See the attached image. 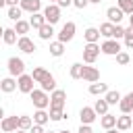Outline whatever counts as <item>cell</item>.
Wrapping results in <instances>:
<instances>
[{
    "label": "cell",
    "instance_id": "cell-1",
    "mask_svg": "<svg viewBox=\"0 0 133 133\" xmlns=\"http://www.w3.org/2000/svg\"><path fill=\"white\" fill-rule=\"evenodd\" d=\"M29 98H31V102H33V106H35L37 110H46V108L50 106V96H48L44 89H33V91L29 94Z\"/></svg>",
    "mask_w": 133,
    "mask_h": 133
},
{
    "label": "cell",
    "instance_id": "cell-2",
    "mask_svg": "<svg viewBox=\"0 0 133 133\" xmlns=\"http://www.w3.org/2000/svg\"><path fill=\"white\" fill-rule=\"evenodd\" d=\"M100 44H85L83 46V62L85 64H94L100 56Z\"/></svg>",
    "mask_w": 133,
    "mask_h": 133
},
{
    "label": "cell",
    "instance_id": "cell-3",
    "mask_svg": "<svg viewBox=\"0 0 133 133\" xmlns=\"http://www.w3.org/2000/svg\"><path fill=\"white\" fill-rule=\"evenodd\" d=\"M8 73H10V77H21V75L25 73V62H23V58L10 56V58H8Z\"/></svg>",
    "mask_w": 133,
    "mask_h": 133
},
{
    "label": "cell",
    "instance_id": "cell-4",
    "mask_svg": "<svg viewBox=\"0 0 133 133\" xmlns=\"http://www.w3.org/2000/svg\"><path fill=\"white\" fill-rule=\"evenodd\" d=\"M75 31H77V25H75L73 21H66V23L62 25V29H60V33H58V42H62V44H66V42H71V39L75 37Z\"/></svg>",
    "mask_w": 133,
    "mask_h": 133
},
{
    "label": "cell",
    "instance_id": "cell-5",
    "mask_svg": "<svg viewBox=\"0 0 133 133\" xmlns=\"http://www.w3.org/2000/svg\"><path fill=\"white\" fill-rule=\"evenodd\" d=\"M44 17H46V23H48V25L58 23V21H60V8H58V4H48V6L44 8Z\"/></svg>",
    "mask_w": 133,
    "mask_h": 133
},
{
    "label": "cell",
    "instance_id": "cell-6",
    "mask_svg": "<svg viewBox=\"0 0 133 133\" xmlns=\"http://www.w3.org/2000/svg\"><path fill=\"white\" fill-rule=\"evenodd\" d=\"M33 83H35V81H33V77L23 73V75L17 79V89H19V91H23V94H31V91L35 89V87H33Z\"/></svg>",
    "mask_w": 133,
    "mask_h": 133
},
{
    "label": "cell",
    "instance_id": "cell-7",
    "mask_svg": "<svg viewBox=\"0 0 133 133\" xmlns=\"http://www.w3.org/2000/svg\"><path fill=\"white\" fill-rule=\"evenodd\" d=\"M100 50H102V54H106V56H116V54L121 52V44H118L116 39H106V42L100 46Z\"/></svg>",
    "mask_w": 133,
    "mask_h": 133
},
{
    "label": "cell",
    "instance_id": "cell-8",
    "mask_svg": "<svg viewBox=\"0 0 133 133\" xmlns=\"http://www.w3.org/2000/svg\"><path fill=\"white\" fill-rule=\"evenodd\" d=\"M64 100H66V91H64V89H54L52 96H50V106L64 110Z\"/></svg>",
    "mask_w": 133,
    "mask_h": 133
},
{
    "label": "cell",
    "instance_id": "cell-9",
    "mask_svg": "<svg viewBox=\"0 0 133 133\" xmlns=\"http://www.w3.org/2000/svg\"><path fill=\"white\" fill-rule=\"evenodd\" d=\"M0 129L2 133H15L19 129V116H4L0 123Z\"/></svg>",
    "mask_w": 133,
    "mask_h": 133
},
{
    "label": "cell",
    "instance_id": "cell-10",
    "mask_svg": "<svg viewBox=\"0 0 133 133\" xmlns=\"http://www.w3.org/2000/svg\"><path fill=\"white\" fill-rule=\"evenodd\" d=\"M79 118H81V125H91L98 118V114H96L94 106H83L81 112H79Z\"/></svg>",
    "mask_w": 133,
    "mask_h": 133
},
{
    "label": "cell",
    "instance_id": "cell-11",
    "mask_svg": "<svg viewBox=\"0 0 133 133\" xmlns=\"http://www.w3.org/2000/svg\"><path fill=\"white\" fill-rule=\"evenodd\" d=\"M17 48H19L23 54H33V52H35V44H33V39H31V37H27V35L19 37Z\"/></svg>",
    "mask_w": 133,
    "mask_h": 133
},
{
    "label": "cell",
    "instance_id": "cell-12",
    "mask_svg": "<svg viewBox=\"0 0 133 133\" xmlns=\"http://www.w3.org/2000/svg\"><path fill=\"white\" fill-rule=\"evenodd\" d=\"M106 17H108V23H112V25H121L125 12H123L118 6H110V8L106 10Z\"/></svg>",
    "mask_w": 133,
    "mask_h": 133
},
{
    "label": "cell",
    "instance_id": "cell-13",
    "mask_svg": "<svg viewBox=\"0 0 133 133\" xmlns=\"http://www.w3.org/2000/svg\"><path fill=\"white\" fill-rule=\"evenodd\" d=\"M83 81H87V83H96V81H100V71L96 69V66H83Z\"/></svg>",
    "mask_w": 133,
    "mask_h": 133
},
{
    "label": "cell",
    "instance_id": "cell-14",
    "mask_svg": "<svg viewBox=\"0 0 133 133\" xmlns=\"http://www.w3.org/2000/svg\"><path fill=\"white\" fill-rule=\"evenodd\" d=\"M118 108H121V112H123V114H129V112H133V91H129L127 96H123V98H121V102H118Z\"/></svg>",
    "mask_w": 133,
    "mask_h": 133
},
{
    "label": "cell",
    "instance_id": "cell-15",
    "mask_svg": "<svg viewBox=\"0 0 133 133\" xmlns=\"http://www.w3.org/2000/svg\"><path fill=\"white\" fill-rule=\"evenodd\" d=\"M19 6L23 8V10H27V12H39V8H42V0H21L19 2Z\"/></svg>",
    "mask_w": 133,
    "mask_h": 133
},
{
    "label": "cell",
    "instance_id": "cell-16",
    "mask_svg": "<svg viewBox=\"0 0 133 133\" xmlns=\"http://www.w3.org/2000/svg\"><path fill=\"white\" fill-rule=\"evenodd\" d=\"M131 125H133V116H129V114L116 116V129H118V131H129Z\"/></svg>",
    "mask_w": 133,
    "mask_h": 133
},
{
    "label": "cell",
    "instance_id": "cell-17",
    "mask_svg": "<svg viewBox=\"0 0 133 133\" xmlns=\"http://www.w3.org/2000/svg\"><path fill=\"white\" fill-rule=\"evenodd\" d=\"M83 37H85L87 44H98V39H100V29H96V27H87L85 33H83Z\"/></svg>",
    "mask_w": 133,
    "mask_h": 133
},
{
    "label": "cell",
    "instance_id": "cell-18",
    "mask_svg": "<svg viewBox=\"0 0 133 133\" xmlns=\"http://www.w3.org/2000/svg\"><path fill=\"white\" fill-rule=\"evenodd\" d=\"M29 25H31L33 29L44 27V25H46V17H44V12H33V15H31V19H29Z\"/></svg>",
    "mask_w": 133,
    "mask_h": 133
},
{
    "label": "cell",
    "instance_id": "cell-19",
    "mask_svg": "<svg viewBox=\"0 0 133 133\" xmlns=\"http://www.w3.org/2000/svg\"><path fill=\"white\" fill-rule=\"evenodd\" d=\"M2 39H4L6 46H12V44L19 42V39H17V31H15L12 27H4V35H2Z\"/></svg>",
    "mask_w": 133,
    "mask_h": 133
},
{
    "label": "cell",
    "instance_id": "cell-20",
    "mask_svg": "<svg viewBox=\"0 0 133 133\" xmlns=\"http://www.w3.org/2000/svg\"><path fill=\"white\" fill-rule=\"evenodd\" d=\"M0 89H2L4 94H10V91H15V89H17V81H15L12 77H6V79H2V81H0Z\"/></svg>",
    "mask_w": 133,
    "mask_h": 133
},
{
    "label": "cell",
    "instance_id": "cell-21",
    "mask_svg": "<svg viewBox=\"0 0 133 133\" xmlns=\"http://www.w3.org/2000/svg\"><path fill=\"white\" fill-rule=\"evenodd\" d=\"M106 91H108V85L106 83H98V81L96 83H89V94L91 96H102V94L106 96Z\"/></svg>",
    "mask_w": 133,
    "mask_h": 133
},
{
    "label": "cell",
    "instance_id": "cell-22",
    "mask_svg": "<svg viewBox=\"0 0 133 133\" xmlns=\"http://www.w3.org/2000/svg\"><path fill=\"white\" fill-rule=\"evenodd\" d=\"M100 125H102L106 131H108V129H114V127H116V116L108 112V114H104V116L100 118Z\"/></svg>",
    "mask_w": 133,
    "mask_h": 133
},
{
    "label": "cell",
    "instance_id": "cell-23",
    "mask_svg": "<svg viewBox=\"0 0 133 133\" xmlns=\"http://www.w3.org/2000/svg\"><path fill=\"white\" fill-rule=\"evenodd\" d=\"M121 98H123V96H121L116 89H108V91H106V96H104V100L108 102V106H114V104H118V102H121Z\"/></svg>",
    "mask_w": 133,
    "mask_h": 133
},
{
    "label": "cell",
    "instance_id": "cell-24",
    "mask_svg": "<svg viewBox=\"0 0 133 133\" xmlns=\"http://www.w3.org/2000/svg\"><path fill=\"white\" fill-rule=\"evenodd\" d=\"M50 121V114L46 112V110H35V114H33V125H46Z\"/></svg>",
    "mask_w": 133,
    "mask_h": 133
},
{
    "label": "cell",
    "instance_id": "cell-25",
    "mask_svg": "<svg viewBox=\"0 0 133 133\" xmlns=\"http://www.w3.org/2000/svg\"><path fill=\"white\" fill-rule=\"evenodd\" d=\"M48 75H50V73H48L44 66H35V69H33V73H31V77H33V81H35V83H42Z\"/></svg>",
    "mask_w": 133,
    "mask_h": 133
},
{
    "label": "cell",
    "instance_id": "cell-26",
    "mask_svg": "<svg viewBox=\"0 0 133 133\" xmlns=\"http://www.w3.org/2000/svg\"><path fill=\"white\" fill-rule=\"evenodd\" d=\"M39 85H42V89H44L46 94H48V91H54V89H56V79H54L52 75H48V77H46Z\"/></svg>",
    "mask_w": 133,
    "mask_h": 133
},
{
    "label": "cell",
    "instance_id": "cell-27",
    "mask_svg": "<svg viewBox=\"0 0 133 133\" xmlns=\"http://www.w3.org/2000/svg\"><path fill=\"white\" fill-rule=\"evenodd\" d=\"M94 110H96V114H100V116H104V114H108V102L102 98V100H96V104H94Z\"/></svg>",
    "mask_w": 133,
    "mask_h": 133
},
{
    "label": "cell",
    "instance_id": "cell-28",
    "mask_svg": "<svg viewBox=\"0 0 133 133\" xmlns=\"http://www.w3.org/2000/svg\"><path fill=\"white\" fill-rule=\"evenodd\" d=\"M31 127H33V118L27 116V114H21V116H19V129H21V131H29Z\"/></svg>",
    "mask_w": 133,
    "mask_h": 133
},
{
    "label": "cell",
    "instance_id": "cell-29",
    "mask_svg": "<svg viewBox=\"0 0 133 133\" xmlns=\"http://www.w3.org/2000/svg\"><path fill=\"white\" fill-rule=\"evenodd\" d=\"M12 29H15V31H17V33L23 37V35H25V33L31 29V25H29V21H23V19H21V21H17V25H15Z\"/></svg>",
    "mask_w": 133,
    "mask_h": 133
},
{
    "label": "cell",
    "instance_id": "cell-30",
    "mask_svg": "<svg viewBox=\"0 0 133 133\" xmlns=\"http://www.w3.org/2000/svg\"><path fill=\"white\" fill-rule=\"evenodd\" d=\"M100 35L112 39V35H114V25H112V23H102V25H100Z\"/></svg>",
    "mask_w": 133,
    "mask_h": 133
},
{
    "label": "cell",
    "instance_id": "cell-31",
    "mask_svg": "<svg viewBox=\"0 0 133 133\" xmlns=\"http://www.w3.org/2000/svg\"><path fill=\"white\" fill-rule=\"evenodd\" d=\"M50 54H52V56H62V54H64V44L58 42V39L52 42V44H50Z\"/></svg>",
    "mask_w": 133,
    "mask_h": 133
},
{
    "label": "cell",
    "instance_id": "cell-32",
    "mask_svg": "<svg viewBox=\"0 0 133 133\" xmlns=\"http://www.w3.org/2000/svg\"><path fill=\"white\" fill-rule=\"evenodd\" d=\"M21 15H23V8L21 6H8V19L10 21H21Z\"/></svg>",
    "mask_w": 133,
    "mask_h": 133
},
{
    "label": "cell",
    "instance_id": "cell-33",
    "mask_svg": "<svg viewBox=\"0 0 133 133\" xmlns=\"http://www.w3.org/2000/svg\"><path fill=\"white\" fill-rule=\"evenodd\" d=\"M37 31H39V37H42V39H50V37L54 35V25H48V23H46V25L39 27Z\"/></svg>",
    "mask_w": 133,
    "mask_h": 133
},
{
    "label": "cell",
    "instance_id": "cell-34",
    "mask_svg": "<svg viewBox=\"0 0 133 133\" xmlns=\"http://www.w3.org/2000/svg\"><path fill=\"white\" fill-rule=\"evenodd\" d=\"M71 77L73 79H83V64L81 62H75V64H71Z\"/></svg>",
    "mask_w": 133,
    "mask_h": 133
},
{
    "label": "cell",
    "instance_id": "cell-35",
    "mask_svg": "<svg viewBox=\"0 0 133 133\" xmlns=\"http://www.w3.org/2000/svg\"><path fill=\"white\" fill-rule=\"evenodd\" d=\"M116 2H118V8L125 15H133V0H116Z\"/></svg>",
    "mask_w": 133,
    "mask_h": 133
},
{
    "label": "cell",
    "instance_id": "cell-36",
    "mask_svg": "<svg viewBox=\"0 0 133 133\" xmlns=\"http://www.w3.org/2000/svg\"><path fill=\"white\" fill-rule=\"evenodd\" d=\"M48 114H50V121H62V118L66 116L62 108H52V106H50V112H48Z\"/></svg>",
    "mask_w": 133,
    "mask_h": 133
},
{
    "label": "cell",
    "instance_id": "cell-37",
    "mask_svg": "<svg viewBox=\"0 0 133 133\" xmlns=\"http://www.w3.org/2000/svg\"><path fill=\"white\" fill-rule=\"evenodd\" d=\"M123 39H125V46H127L129 50H133V27H131V25L125 29V37H123Z\"/></svg>",
    "mask_w": 133,
    "mask_h": 133
},
{
    "label": "cell",
    "instance_id": "cell-38",
    "mask_svg": "<svg viewBox=\"0 0 133 133\" xmlns=\"http://www.w3.org/2000/svg\"><path fill=\"white\" fill-rule=\"evenodd\" d=\"M129 60H131V56H129L127 52L121 50V52L116 54V62H118V64H129Z\"/></svg>",
    "mask_w": 133,
    "mask_h": 133
},
{
    "label": "cell",
    "instance_id": "cell-39",
    "mask_svg": "<svg viewBox=\"0 0 133 133\" xmlns=\"http://www.w3.org/2000/svg\"><path fill=\"white\" fill-rule=\"evenodd\" d=\"M118 37H125V27L114 25V35H112V39H118Z\"/></svg>",
    "mask_w": 133,
    "mask_h": 133
},
{
    "label": "cell",
    "instance_id": "cell-40",
    "mask_svg": "<svg viewBox=\"0 0 133 133\" xmlns=\"http://www.w3.org/2000/svg\"><path fill=\"white\" fill-rule=\"evenodd\" d=\"M89 4V0H73V6L75 8H85Z\"/></svg>",
    "mask_w": 133,
    "mask_h": 133
},
{
    "label": "cell",
    "instance_id": "cell-41",
    "mask_svg": "<svg viewBox=\"0 0 133 133\" xmlns=\"http://www.w3.org/2000/svg\"><path fill=\"white\" fill-rule=\"evenodd\" d=\"M56 4H58V8H66V6H71V4H73V0H58Z\"/></svg>",
    "mask_w": 133,
    "mask_h": 133
},
{
    "label": "cell",
    "instance_id": "cell-42",
    "mask_svg": "<svg viewBox=\"0 0 133 133\" xmlns=\"http://www.w3.org/2000/svg\"><path fill=\"white\" fill-rule=\"evenodd\" d=\"M29 133H46V131H44V127H42V125H33V127L29 129Z\"/></svg>",
    "mask_w": 133,
    "mask_h": 133
},
{
    "label": "cell",
    "instance_id": "cell-43",
    "mask_svg": "<svg viewBox=\"0 0 133 133\" xmlns=\"http://www.w3.org/2000/svg\"><path fill=\"white\" fill-rule=\"evenodd\" d=\"M77 133H94V129H91V127H89V125H81V127H79V131H77Z\"/></svg>",
    "mask_w": 133,
    "mask_h": 133
},
{
    "label": "cell",
    "instance_id": "cell-44",
    "mask_svg": "<svg viewBox=\"0 0 133 133\" xmlns=\"http://www.w3.org/2000/svg\"><path fill=\"white\" fill-rule=\"evenodd\" d=\"M21 0H6V6H19Z\"/></svg>",
    "mask_w": 133,
    "mask_h": 133
},
{
    "label": "cell",
    "instance_id": "cell-45",
    "mask_svg": "<svg viewBox=\"0 0 133 133\" xmlns=\"http://www.w3.org/2000/svg\"><path fill=\"white\" fill-rule=\"evenodd\" d=\"M2 118H4V110H2V106H0V123H2Z\"/></svg>",
    "mask_w": 133,
    "mask_h": 133
},
{
    "label": "cell",
    "instance_id": "cell-46",
    "mask_svg": "<svg viewBox=\"0 0 133 133\" xmlns=\"http://www.w3.org/2000/svg\"><path fill=\"white\" fill-rule=\"evenodd\" d=\"M106 133H118V129H116V127H114V129H108V131H106Z\"/></svg>",
    "mask_w": 133,
    "mask_h": 133
},
{
    "label": "cell",
    "instance_id": "cell-47",
    "mask_svg": "<svg viewBox=\"0 0 133 133\" xmlns=\"http://www.w3.org/2000/svg\"><path fill=\"white\" fill-rule=\"evenodd\" d=\"M102 0H89V4H100Z\"/></svg>",
    "mask_w": 133,
    "mask_h": 133
},
{
    "label": "cell",
    "instance_id": "cell-48",
    "mask_svg": "<svg viewBox=\"0 0 133 133\" xmlns=\"http://www.w3.org/2000/svg\"><path fill=\"white\" fill-rule=\"evenodd\" d=\"M129 25L133 27V15H129Z\"/></svg>",
    "mask_w": 133,
    "mask_h": 133
},
{
    "label": "cell",
    "instance_id": "cell-49",
    "mask_svg": "<svg viewBox=\"0 0 133 133\" xmlns=\"http://www.w3.org/2000/svg\"><path fill=\"white\" fill-rule=\"evenodd\" d=\"M2 6H6V0H0V8H2Z\"/></svg>",
    "mask_w": 133,
    "mask_h": 133
},
{
    "label": "cell",
    "instance_id": "cell-50",
    "mask_svg": "<svg viewBox=\"0 0 133 133\" xmlns=\"http://www.w3.org/2000/svg\"><path fill=\"white\" fill-rule=\"evenodd\" d=\"M2 35H4V27L0 25V37H2Z\"/></svg>",
    "mask_w": 133,
    "mask_h": 133
},
{
    "label": "cell",
    "instance_id": "cell-51",
    "mask_svg": "<svg viewBox=\"0 0 133 133\" xmlns=\"http://www.w3.org/2000/svg\"><path fill=\"white\" fill-rule=\"evenodd\" d=\"M15 133H29V131H21V129H17V131H15Z\"/></svg>",
    "mask_w": 133,
    "mask_h": 133
},
{
    "label": "cell",
    "instance_id": "cell-52",
    "mask_svg": "<svg viewBox=\"0 0 133 133\" xmlns=\"http://www.w3.org/2000/svg\"><path fill=\"white\" fill-rule=\"evenodd\" d=\"M58 133H71V131H66V129H64V131H58Z\"/></svg>",
    "mask_w": 133,
    "mask_h": 133
},
{
    "label": "cell",
    "instance_id": "cell-53",
    "mask_svg": "<svg viewBox=\"0 0 133 133\" xmlns=\"http://www.w3.org/2000/svg\"><path fill=\"white\" fill-rule=\"evenodd\" d=\"M46 133H58V131H46Z\"/></svg>",
    "mask_w": 133,
    "mask_h": 133
},
{
    "label": "cell",
    "instance_id": "cell-54",
    "mask_svg": "<svg viewBox=\"0 0 133 133\" xmlns=\"http://www.w3.org/2000/svg\"><path fill=\"white\" fill-rule=\"evenodd\" d=\"M54 2H58V0H50V4H54Z\"/></svg>",
    "mask_w": 133,
    "mask_h": 133
},
{
    "label": "cell",
    "instance_id": "cell-55",
    "mask_svg": "<svg viewBox=\"0 0 133 133\" xmlns=\"http://www.w3.org/2000/svg\"><path fill=\"white\" fill-rule=\"evenodd\" d=\"M0 133H2V129H0Z\"/></svg>",
    "mask_w": 133,
    "mask_h": 133
},
{
    "label": "cell",
    "instance_id": "cell-56",
    "mask_svg": "<svg viewBox=\"0 0 133 133\" xmlns=\"http://www.w3.org/2000/svg\"><path fill=\"white\" fill-rule=\"evenodd\" d=\"M131 116H133V114H131Z\"/></svg>",
    "mask_w": 133,
    "mask_h": 133
}]
</instances>
